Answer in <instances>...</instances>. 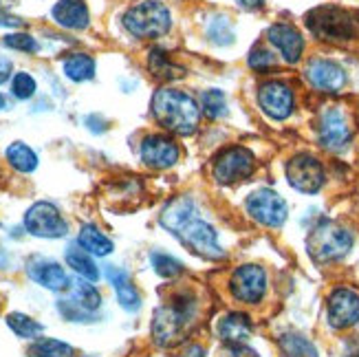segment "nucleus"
<instances>
[{"instance_id": "nucleus-8", "label": "nucleus", "mask_w": 359, "mask_h": 357, "mask_svg": "<svg viewBox=\"0 0 359 357\" xmlns=\"http://www.w3.org/2000/svg\"><path fill=\"white\" fill-rule=\"evenodd\" d=\"M25 229L36 238H65L69 225L53 203L38 201L25 214Z\"/></svg>"}, {"instance_id": "nucleus-10", "label": "nucleus", "mask_w": 359, "mask_h": 357, "mask_svg": "<svg viewBox=\"0 0 359 357\" xmlns=\"http://www.w3.org/2000/svg\"><path fill=\"white\" fill-rule=\"evenodd\" d=\"M249 216H252L254 221H258L260 225H267V227H280L285 225L287 221V203L285 198L280 196L278 192L273 190H256L247 196V203H245Z\"/></svg>"}, {"instance_id": "nucleus-34", "label": "nucleus", "mask_w": 359, "mask_h": 357, "mask_svg": "<svg viewBox=\"0 0 359 357\" xmlns=\"http://www.w3.org/2000/svg\"><path fill=\"white\" fill-rule=\"evenodd\" d=\"M3 42H5V46H9V49L25 51V53H36L40 49L36 38L29 34H9Z\"/></svg>"}, {"instance_id": "nucleus-23", "label": "nucleus", "mask_w": 359, "mask_h": 357, "mask_svg": "<svg viewBox=\"0 0 359 357\" xmlns=\"http://www.w3.org/2000/svg\"><path fill=\"white\" fill-rule=\"evenodd\" d=\"M93 254H88L84 247H80V243H73V245H69L67 247V254H65V258H67V265L80 276V278H84V281H88V283H97L100 281V269H97V265H95V260L90 258Z\"/></svg>"}, {"instance_id": "nucleus-27", "label": "nucleus", "mask_w": 359, "mask_h": 357, "mask_svg": "<svg viewBox=\"0 0 359 357\" xmlns=\"http://www.w3.org/2000/svg\"><path fill=\"white\" fill-rule=\"evenodd\" d=\"M278 344L285 357H320L313 342H309L300 333H285Z\"/></svg>"}, {"instance_id": "nucleus-7", "label": "nucleus", "mask_w": 359, "mask_h": 357, "mask_svg": "<svg viewBox=\"0 0 359 357\" xmlns=\"http://www.w3.org/2000/svg\"><path fill=\"white\" fill-rule=\"evenodd\" d=\"M102 307L100 291L86 281L71 283L67 289V298L57 302L60 314L71 322H90L88 318Z\"/></svg>"}, {"instance_id": "nucleus-22", "label": "nucleus", "mask_w": 359, "mask_h": 357, "mask_svg": "<svg viewBox=\"0 0 359 357\" xmlns=\"http://www.w3.org/2000/svg\"><path fill=\"white\" fill-rule=\"evenodd\" d=\"M218 335L227 344H245L249 337H252V322L245 314H227L221 322H218Z\"/></svg>"}, {"instance_id": "nucleus-11", "label": "nucleus", "mask_w": 359, "mask_h": 357, "mask_svg": "<svg viewBox=\"0 0 359 357\" xmlns=\"http://www.w3.org/2000/svg\"><path fill=\"white\" fill-rule=\"evenodd\" d=\"M231 296L245 304H258L267 291V274L258 265L236 267L229 278Z\"/></svg>"}, {"instance_id": "nucleus-29", "label": "nucleus", "mask_w": 359, "mask_h": 357, "mask_svg": "<svg viewBox=\"0 0 359 357\" xmlns=\"http://www.w3.org/2000/svg\"><path fill=\"white\" fill-rule=\"evenodd\" d=\"M31 355L34 357H75V351L71 344L60 342V339L53 337H42L31 349Z\"/></svg>"}, {"instance_id": "nucleus-3", "label": "nucleus", "mask_w": 359, "mask_h": 357, "mask_svg": "<svg viewBox=\"0 0 359 357\" xmlns=\"http://www.w3.org/2000/svg\"><path fill=\"white\" fill-rule=\"evenodd\" d=\"M194 318H196V302L194 298L187 296V293L159 307L152 316L154 342L163 349H172L181 344L185 335L190 333L192 324L196 322Z\"/></svg>"}, {"instance_id": "nucleus-6", "label": "nucleus", "mask_w": 359, "mask_h": 357, "mask_svg": "<svg viewBox=\"0 0 359 357\" xmlns=\"http://www.w3.org/2000/svg\"><path fill=\"white\" fill-rule=\"evenodd\" d=\"M306 27L320 40H351L357 34L355 15L339 7H318L306 13Z\"/></svg>"}, {"instance_id": "nucleus-12", "label": "nucleus", "mask_w": 359, "mask_h": 357, "mask_svg": "<svg viewBox=\"0 0 359 357\" xmlns=\"http://www.w3.org/2000/svg\"><path fill=\"white\" fill-rule=\"evenodd\" d=\"M287 179L291 188L304 194H316L324 185V168L313 154H295L287 163Z\"/></svg>"}, {"instance_id": "nucleus-41", "label": "nucleus", "mask_w": 359, "mask_h": 357, "mask_svg": "<svg viewBox=\"0 0 359 357\" xmlns=\"http://www.w3.org/2000/svg\"><path fill=\"white\" fill-rule=\"evenodd\" d=\"M9 108V102H7V97L3 95V93H0V111H7Z\"/></svg>"}, {"instance_id": "nucleus-13", "label": "nucleus", "mask_w": 359, "mask_h": 357, "mask_svg": "<svg viewBox=\"0 0 359 357\" xmlns=\"http://www.w3.org/2000/svg\"><path fill=\"white\" fill-rule=\"evenodd\" d=\"M326 316L333 329H348L359 322V293L353 289L339 287L329 296Z\"/></svg>"}, {"instance_id": "nucleus-26", "label": "nucleus", "mask_w": 359, "mask_h": 357, "mask_svg": "<svg viewBox=\"0 0 359 357\" xmlns=\"http://www.w3.org/2000/svg\"><path fill=\"white\" fill-rule=\"evenodd\" d=\"M5 157L13 170H18V173H25V175L34 173V170L38 168V154L22 142H13L5 150Z\"/></svg>"}, {"instance_id": "nucleus-16", "label": "nucleus", "mask_w": 359, "mask_h": 357, "mask_svg": "<svg viewBox=\"0 0 359 357\" xmlns=\"http://www.w3.org/2000/svg\"><path fill=\"white\" fill-rule=\"evenodd\" d=\"M181 157V150L175 139L165 135H148L142 142V161L154 170L172 168Z\"/></svg>"}, {"instance_id": "nucleus-24", "label": "nucleus", "mask_w": 359, "mask_h": 357, "mask_svg": "<svg viewBox=\"0 0 359 357\" xmlns=\"http://www.w3.org/2000/svg\"><path fill=\"white\" fill-rule=\"evenodd\" d=\"M77 243H80V247H84V250L93 256H108L115 250L113 241L108 238L104 231H100V227L90 225V223L82 225L80 234H77Z\"/></svg>"}, {"instance_id": "nucleus-9", "label": "nucleus", "mask_w": 359, "mask_h": 357, "mask_svg": "<svg viewBox=\"0 0 359 357\" xmlns=\"http://www.w3.org/2000/svg\"><path fill=\"white\" fill-rule=\"evenodd\" d=\"M254 168H256V159L252 152L243 146H231L216 154L212 170H214V179L218 183L229 185V183H238L247 179L254 173Z\"/></svg>"}, {"instance_id": "nucleus-21", "label": "nucleus", "mask_w": 359, "mask_h": 357, "mask_svg": "<svg viewBox=\"0 0 359 357\" xmlns=\"http://www.w3.org/2000/svg\"><path fill=\"white\" fill-rule=\"evenodd\" d=\"M53 20L71 31H82L88 27L90 15L84 0H57L51 9Z\"/></svg>"}, {"instance_id": "nucleus-38", "label": "nucleus", "mask_w": 359, "mask_h": 357, "mask_svg": "<svg viewBox=\"0 0 359 357\" xmlns=\"http://www.w3.org/2000/svg\"><path fill=\"white\" fill-rule=\"evenodd\" d=\"M183 357H205V349L203 346H187L185 349V353H183Z\"/></svg>"}, {"instance_id": "nucleus-17", "label": "nucleus", "mask_w": 359, "mask_h": 357, "mask_svg": "<svg viewBox=\"0 0 359 357\" xmlns=\"http://www.w3.org/2000/svg\"><path fill=\"white\" fill-rule=\"evenodd\" d=\"M27 274L31 281L49 291H67L71 287V281H69L65 267H60L57 262L40 258V256L31 258L27 262Z\"/></svg>"}, {"instance_id": "nucleus-33", "label": "nucleus", "mask_w": 359, "mask_h": 357, "mask_svg": "<svg viewBox=\"0 0 359 357\" xmlns=\"http://www.w3.org/2000/svg\"><path fill=\"white\" fill-rule=\"evenodd\" d=\"M36 80L31 77L29 73H15L13 75V80H11V93H13V97H18V100H29V97H34L36 95Z\"/></svg>"}, {"instance_id": "nucleus-19", "label": "nucleus", "mask_w": 359, "mask_h": 357, "mask_svg": "<svg viewBox=\"0 0 359 357\" xmlns=\"http://www.w3.org/2000/svg\"><path fill=\"white\" fill-rule=\"evenodd\" d=\"M267 38L289 65H295V62L300 60V55L304 51V38L295 27L285 25V22L271 25L267 31Z\"/></svg>"}, {"instance_id": "nucleus-2", "label": "nucleus", "mask_w": 359, "mask_h": 357, "mask_svg": "<svg viewBox=\"0 0 359 357\" xmlns=\"http://www.w3.org/2000/svg\"><path fill=\"white\" fill-rule=\"evenodd\" d=\"M152 115L161 128L175 135H192L198 128L201 111L194 97L177 88H161L152 95Z\"/></svg>"}, {"instance_id": "nucleus-42", "label": "nucleus", "mask_w": 359, "mask_h": 357, "mask_svg": "<svg viewBox=\"0 0 359 357\" xmlns=\"http://www.w3.org/2000/svg\"><path fill=\"white\" fill-rule=\"evenodd\" d=\"M5 265V256H3V252H0V267Z\"/></svg>"}, {"instance_id": "nucleus-32", "label": "nucleus", "mask_w": 359, "mask_h": 357, "mask_svg": "<svg viewBox=\"0 0 359 357\" xmlns=\"http://www.w3.org/2000/svg\"><path fill=\"white\" fill-rule=\"evenodd\" d=\"M150 262H152V267L154 271H157L161 278H175L179 274H183V265L172 258V256H168V254H159V252H154L150 256Z\"/></svg>"}, {"instance_id": "nucleus-5", "label": "nucleus", "mask_w": 359, "mask_h": 357, "mask_svg": "<svg viewBox=\"0 0 359 357\" xmlns=\"http://www.w3.org/2000/svg\"><path fill=\"white\" fill-rule=\"evenodd\" d=\"M353 247V234L333 221H322L311 229L306 238L309 256L316 262H333L344 258Z\"/></svg>"}, {"instance_id": "nucleus-4", "label": "nucleus", "mask_w": 359, "mask_h": 357, "mask_svg": "<svg viewBox=\"0 0 359 357\" xmlns=\"http://www.w3.org/2000/svg\"><path fill=\"white\" fill-rule=\"evenodd\" d=\"M123 27L135 38L150 40L168 34L170 27H172V15L159 0H144V3L130 7L123 13Z\"/></svg>"}, {"instance_id": "nucleus-40", "label": "nucleus", "mask_w": 359, "mask_h": 357, "mask_svg": "<svg viewBox=\"0 0 359 357\" xmlns=\"http://www.w3.org/2000/svg\"><path fill=\"white\" fill-rule=\"evenodd\" d=\"M344 357H359V339H355V342L348 344V351Z\"/></svg>"}, {"instance_id": "nucleus-35", "label": "nucleus", "mask_w": 359, "mask_h": 357, "mask_svg": "<svg viewBox=\"0 0 359 357\" xmlns=\"http://www.w3.org/2000/svg\"><path fill=\"white\" fill-rule=\"evenodd\" d=\"M273 65H276V58L267 49H262V46H256V49H252V53H249V67L254 71H267Z\"/></svg>"}, {"instance_id": "nucleus-15", "label": "nucleus", "mask_w": 359, "mask_h": 357, "mask_svg": "<svg viewBox=\"0 0 359 357\" xmlns=\"http://www.w3.org/2000/svg\"><path fill=\"white\" fill-rule=\"evenodd\" d=\"M320 144L326 150H341L346 148L351 142V126H348V119L346 115L339 111L337 106L326 108L320 117Z\"/></svg>"}, {"instance_id": "nucleus-36", "label": "nucleus", "mask_w": 359, "mask_h": 357, "mask_svg": "<svg viewBox=\"0 0 359 357\" xmlns=\"http://www.w3.org/2000/svg\"><path fill=\"white\" fill-rule=\"evenodd\" d=\"M0 27H9V29H15V27H22V20L18 18V15L9 13L3 3H0Z\"/></svg>"}, {"instance_id": "nucleus-39", "label": "nucleus", "mask_w": 359, "mask_h": 357, "mask_svg": "<svg viewBox=\"0 0 359 357\" xmlns=\"http://www.w3.org/2000/svg\"><path fill=\"white\" fill-rule=\"evenodd\" d=\"M236 3H238L243 9H258V7H262L264 0H236Z\"/></svg>"}, {"instance_id": "nucleus-28", "label": "nucleus", "mask_w": 359, "mask_h": 357, "mask_svg": "<svg viewBox=\"0 0 359 357\" xmlns=\"http://www.w3.org/2000/svg\"><path fill=\"white\" fill-rule=\"evenodd\" d=\"M7 327L22 339H36L44 333V327L34 318H29L25 314H9L7 316Z\"/></svg>"}, {"instance_id": "nucleus-25", "label": "nucleus", "mask_w": 359, "mask_h": 357, "mask_svg": "<svg viewBox=\"0 0 359 357\" xmlns=\"http://www.w3.org/2000/svg\"><path fill=\"white\" fill-rule=\"evenodd\" d=\"M62 71L71 82H88L95 77V60L86 53H73L65 60Z\"/></svg>"}, {"instance_id": "nucleus-1", "label": "nucleus", "mask_w": 359, "mask_h": 357, "mask_svg": "<svg viewBox=\"0 0 359 357\" xmlns=\"http://www.w3.org/2000/svg\"><path fill=\"white\" fill-rule=\"evenodd\" d=\"M159 223L170 234H175L192 254L205 260L225 258V250L218 245L216 229L198 216L190 196H177L161 210Z\"/></svg>"}, {"instance_id": "nucleus-18", "label": "nucleus", "mask_w": 359, "mask_h": 357, "mask_svg": "<svg viewBox=\"0 0 359 357\" xmlns=\"http://www.w3.org/2000/svg\"><path fill=\"white\" fill-rule=\"evenodd\" d=\"M306 80L318 90L337 93L346 84V73L331 60H311L306 67Z\"/></svg>"}, {"instance_id": "nucleus-37", "label": "nucleus", "mask_w": 359, "mask_h": 357, "mask_svg": "<svg viewBox=\"0 0 359 357\" xmlns=\"http://www.w3.org/2000/svg\"><path fill=\"white\" fill-rule=\"evenodd\" d=\"M9 75H11V60L0 55V84H5L9 80Z\"/></svg>"}, {"instance_id": "nucleus-20", "label": "nucleus", "mask_w": 359, "mask_h": 357, "mask_svg": "<svg viewBox=\"0 0 359 357\" xmlns=\"http://www.w3.org/2000/svg\"><path fill=\"white\" fill-rule=\"evenodd\" d=\"M106 278H108V283L113 285L117 302L121 304L123 311H128V314L139 311V307H142V296H139L137 287L133 285L130 276L117 265H108L106 267Z\"/></svg>"}, {"instance_id": "nucleus-30", "label": "nucleus", "mask_w": 359, "mask_h": 357, "mask_svg": "<svg viewBox=\"0 0 359 357\" xmlns=\"http://www.w3.org/2000/svg\"><path fill=\"white\" fill-rule=\"evenodd\" d=\"M201 111L205 113L210 119H218L221 115H225L227 113V100L223 95V90H218V88L203 90V95H201Z\"/></svg>"}, {"instance_id": "nucleus-14", "label": "nucleus", "mask_w": 359, "mask_h": 357, "mask_svg": "<svg viewBox=\"0 0 359 357\" xmlns=\"http://www.w3.org/2000/svg\"><path fill=\"white\" fill-rule=\"evenodd\" d=\"M258 104L264 115L276 121H283L293 113V90L285 82H264L258 88Z\"/></svg>"}, {"instance_id": "nucleus-31", "label": "nucleus", "mask_w": 359, "mask_h": 357, "mask_svg": "<svg viewBox=\"0 0 359 357\" xmlns=\"http://www.w3.org/2000/svg\"><path fill=\"white\" fill-rule=\"evenodd\" d=\"M148 65H150V71L157 75V77H163V80H170V77H181L183 75V69L175 67L172 62L168 60V55L163 51H159V49L150 51Z\"/></svg>"}]
</instances>
